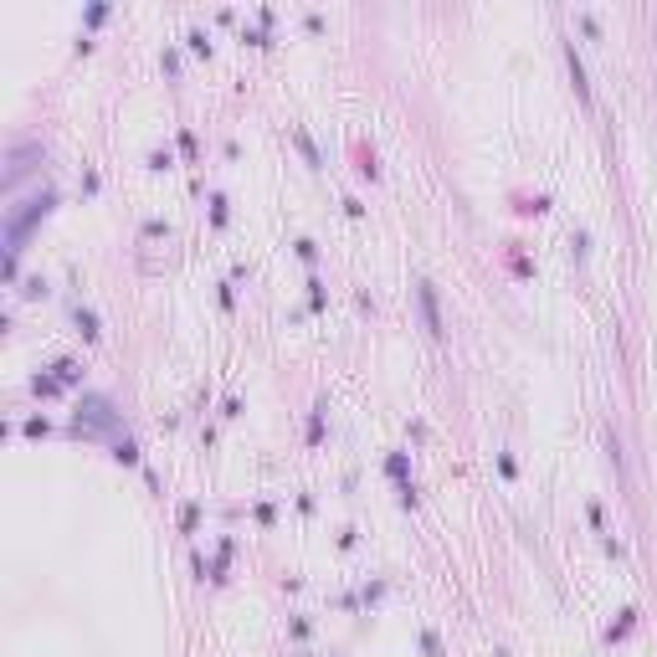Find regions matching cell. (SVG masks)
Returning a JSON list of instances; mask_svg holds the SVG:
<instances>
[{
	"label": "cell",
	"mask_w": 657,
	"mask_h": 657,
	"mask_svg": "<svg viewBox=\"0 0 657 657\" xmlns=\"http://www.w3.org/2000/svg\"><path fill=\"white\" fill-rule=\"evenodd\" d=\"M416 303H422V319H426V334H447L441 329V308H437V283H416Z\"/></svg>",
	"instance_id": "1"
},
{
	"label": "cell",
	"mask_w": 657,
	"mask_h": 657,
	"mask_svg": "<svg viewBox=\"0 0 657 657\" xmlns=\"http://www.w3.org/2000/svg\"><path fill=\"white\" fill-rule=\"evenodd\" d=\"M78 329H82V334H88V339H98V319H93V314H88V308H78Z\"/></svg>",
	"instance_id": "2"
}]
</instances>
